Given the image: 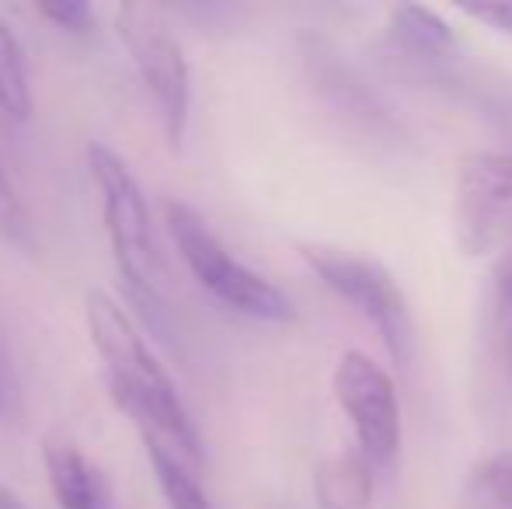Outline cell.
Listing matches in <instances>:
<instances>
[{
  "instance_id": "3",
  "label": "cell",
  "mask_w": 512,
  "mask_h": 509,
  "mask_svg": "<svg viewBox=\"0 0 512 509\" xmlns=\"http://www.w3.org/2000/svg\"><path fill=\"white\" fill-rule=\"evenodd\" d=\"M88 171L91 182H95L98 203H102L108 245H112V258L119 265L122 283L140 300L143 311H150L161 300V283H157L154 220H150L143 185L136 182L129 164L105 143L88 147Z\"/></svg>"
},
{
  "instance_id": "1",
  "label": "cell",
  "mask_w": 512,
  "mask_h": 509,
  "mask_svg": "<svg viewBox=\"0 0 512 509\" xmlns=\"http://www.w3.org/2000/svg\"><path fill=\"white\" fill-rule=\"evenodd\" d=\"M84 321H88L91 346H95V353L102 356L108 370L112 398L122 405V412L140 426L143 436L161 440L182 461L203 464V436H199L171 374L154 356V349L147 346V339L133 325L126 307L108 290L95 286L84 297Z\"/></svg>"
},
{
  "instance_id": "16",
  "label": "cell",
  "mask_w": 512,
  "mask_h": 509,
  "mask_svg": "<svg viewBox=\"0 0 512 509\" xmlns=\"http://www.w3.org/2000/svg\"><path fill=\"white\" fill-rule=\"evenodd\" d=\"M474 478H478V489L485 492L488 499H495L502 509H512V450L492 454L481 464Z\"/></svg>"
},
{
  "instance_id": "7",
  "label": "cell",
  "mask_w": 512,
  "mask_h": 509,
  "mask_svg": "<svg viewBox=\"0 0 512 509\" xmlns=\"http://www.w3.org/2000/svg\"><path fill=\"white\" fill-rule=\"evenodd\" d=\"M331 391L338 408L349 415L359 454L387 468L401 450V401L391 374L373 356L349 349L331 370Z\"/></svg>"
},
{
  "instance_id": "12",
  "label": "cell",
  "mask_w": 512,
  "mask_h": 509,
  "mask_svg": "<svg viewBox=\"0 0 512 509\" xmlns=\"http://www.w3.org/2000/svg\"><path fill=\"white\" fill-rule=\"evenodd\" d=\"M391 18V32L401 46H408L411 53L418 56H446L453 46H457V35L453 28L439 18L432 7L422 4H394L387 11Z\"/></svg>"
},
{
  "instance_id": "9",
  "label": "cell",
  "mask_w": 512,
  "mask_h": 509,
  "mask_svg": "<svg viewBox=\"0 0 512 509\" xmlns=\"http://www.w3.org/2000/svg\"><path fill=\"white\" fill-rule=\"evenodd\" d=\"M314 492L321 509H366L373 499V464L363 454H338L317 468Z\"/></svg>"
},
{
  "instance_id": "11",
  "label": "cell",
  "mask_w": 512,
  "mask_h": 509,
  "mask_svg": "<svg viewBox=\"0 0 512 509\" xmlns=\"http://www.w3.org/2000/svg\"><path fill=\"white\" fill-rule=\"evenodd\" d=\"M143 443H147L150 471H154L157 489H161L164 499H168V509H213V503H209L206 489L199 485V478L189 461H182V457H178L171 447H164L161 440L143 436Z\"/></svg>"
},
{
  "instance_id": "19",
  "label": "cell",
  "mask_w": 512,
  "mask_h": 509,
  "mask_svg": "<svg viewBox=\"0 0 512 509\" xmlns=\"http://www.w3.org/2000/svg\"><path fill=\"white\" fill-rule=\"evenodd\" d=\"M0 398H4V377H0Z\"/></svg>"
},
{
  "instance_id": "15",
  "label": "cell",
  "mask_w": 512,
  "mask_h": 509,
  "mask_svg": "<svg viewBox=\"0 0 512 509\" xmlns=\"http://www.w3.org/2000/svg\"><path fill=\"white\" fill-rule=\"evenodd\" d=\"M39 14L46 21H53V25L67 35H91L98 25L95 7L84 4V0H53V4H39Z\"/></svg>"
},
{
  "instance_id": "14",
  "label": "cell",
  "mask_w": 512,
  "mask_h": 509,
  "mask_svg": "<svg viewBox=\"0 0 512 509\" xmlns=\"http://www.w3.org/2000/svg\"><path fill=\"white\" fill-rule=\"evenodd\" d=\"M0 238H7L18 248H35L28 213H25V206H21L18 192H14L11 178H7L4 164H0Z\"/></svg>"
},
{
  "instance_id": "6",
  "label": "cell",
  "mask_w": 512,
  "mask_h": 509,
  "mask_svg": "<svg viewBox=\"0 0 512 509\" xmlns=\"http://www.w3.org/2000/svg\"><path fill=\"white\" fill-rule=\"evenodd\" d=\"M453 238L467 258H499L512 248V154L471 150L460 157Z\"/></svg>"
},
{
  "instance_id": "13",
  "label": "cell",
  "mask_w": 512,
  "mask_h": 509,
  "mask_svg": "<svg viewBox=\"0 0 512 509\" xmlns=\"http://www.w3.org/2000/svg\"><path fill=\"white\" fill-rule=\"evenodd\" d=\"M35 109L32 81H28L25 49H21L14 28L0 14V112L14 123H25Z\"/></svg>"
},
{
  "instance_id": "2",
  "label": "cell",
  "mask_w": 512,
  "mask_h": 509,
  "mask_svg": "<svg viewBox=\"0 0 512 509\" xmlns=\"http://www.w3.org/2000/svg\"><path fill=\"white\" fill-rule=\"evenodd\" d=\"M164 227H168V238L175 241L178 255L189 265L196 283L213 300H220L227 311L255 321H272V325L297 321V304L272 279H265L262 272L230 255V248L209 231L206 217L196 206L171 199L164 206Z\"/></svg>"
},
{
  "instance_id": "17",
  "label": "cell",
  "mask_w": 512,
  "mask_h": 509,
  "mask_svg": "<svg viewBox=\"0 0 512 509\" xmlns=\"http://www.w3.org/2000/svg\"><path fill=\"white\" fill-rule=\"evenodd\" d=\"M457 11L512 39V0H509V4H460Z\"/></svg>"
},
{
  "instance_id": "5",
  "label": "cell",
  "mask_w": 512,
  "mask_h": 509,
  "mask_svg": "<svg viewBox=\"0 0 512 509\" xmlns=\"http://www.w3.org/2000/svg\"><path fill=\"white\" fill-rule=\"evenodd\" d=\"M300 255L331 293L349 300L377 328L391 360L398 367H408L411 353H415V325H411L408 300L401 293L398 279L391 276V269H384L377 258L345 252V248L304 245Z\"/></svg>"
},
{
  "instance_id": "18",
  "label": "cell",
  "mask_w": 512,
  "mask_h": 509,
  "mask_svg": "<svg viewBox=\"0 0 512 509\" xmlns=\"http://www.w3.org/2000/svg\"><path fill=\"white\" fill-rule=\"evenodd\" d=\"M0 509H25V506H21V499L14 496V492L7 489L4 482H0Z\"/></svg>"
},
{
  "instance_id": "4",
  "label": "cell",
  "mask_w": 512,
  "mask_h": 509,
  "mask_svg": "<svg viewBox=\"0 0 512 509\" xmlns=\"http://www.w3.org/2000/svg\"><path fill=\"white\" fill-rule=\"evenodd\" d=\"M115 32L161 116L164 136L171 147H182L185 126H189V102H192V77L189 56L171 25L147 4H122L115 7Z\"/></svg>"
},
{
  "instance_id": "8",
  "label": "cell",
  "mask_w": 512,
  "mask_h": 509,
  "mask_svg": "<svg viewBox=\"0 0 512 509\" xmlns=\"http://www.w3.org/2000/svg\"><path fill=\"white\" fill-rule=\"evenodd\" d=\"M42 468L60 509H108V478L84 450L67 440L42 443Z\"/></svg>"
},
{
  "instance_id": "10",
  "label": "cell",
  "mask_w": 512,
  "mask_h": 509,
  "mask_svg": "<svg viewBox=\"0 0 512 509\" xmlns=\"http://www.w3.org/2000/svg\"><path fill=\"white\" fill-rule=\"evenodd\" d=\"M485 342L512 394V248L495 258L492 286H488Z\"/></svg>"
}]
</instances>
